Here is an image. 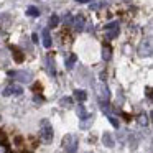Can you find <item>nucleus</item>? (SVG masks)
<instances>
[{
    "label": "nucleus",
    "instance_id": "obj_1",
    "mask_svg": "<svg viewBox=\"0 0 153 153\" xmlns=\"http://www.w3.org/2000/svg\"><path fill=\"white\" fill-rule=\"evenodd\" d=\"M53 137H54V132H53V125L50 123L48 119H43L40 123V138L43 140L45 143H51L53 142Z\"/></svg>",
    "mask_w": 153,
    "mask_h": 153
},
{
    "label": "nucleus",
    "instance_id": "obj_2",
    "mask_svg": "<svg viewBox=\"0 0 153 153\" xmlns=\"http://www.w3.org/2000/svg\"><path fill=\"white\" fill-rule=\"evenodd\" d=\"M77 145H79V138L74 133H68L63 138V148L66 153H76L77 152Z\"/></svg>",
    "mask_w": 153,
    "mask_h": 153
},
{
    "label": "nucleus",
    "instance_id": "obj_3",
    "mask_svg": "<svg viewBox=\"0 0 153 153\" xmlns=\"http://www.w3.org/2000/svg\"><path fill=\"white\" fill-rule=\"evenodd\" d=\"M96 94H97V97H99L100 104H109L110 91H109V87H107V84L104 82V81H99V82L96 84Z\"/></svg>",
    "mask_w": 153,
    "mask_h": 153
},
{
    "label": "nucleus",
    "instance_id": "obj_4",
    "mask_svg": "<svg viewBox=\"0 0 153 153\" xmlns=\"http://www.w3.org/2000/svg\"><path fill=\"white\" fill-rule=\"evenodd\" d=\"M8 76L20 81V82H27V84L33 81V73L31 71H8Z\"/></svg>",
    "mask_w": 153,
    "mask_h": 153
},
{
    "label": "nucleus",
    "instance_id": "obj_5",
    "mask_svg": "<svg viewBox=\"0 0 153 153\" xmlns=\"http://www.w3.org/2000/svg\"><path fill=\"white\" fill-rule=\"evenodd\" d=\"M152 53H153V50H152V40H150V38H146V40H143L142 43H140L138 54L142 58H145V56H152Z\"/></svg>",
    "mask_w": 153,
    "mask_h": 153
},
{
    "label": "nucleus",
    "instance_id": "obj_6",
    "mask_svg": "<svg viewBox=\"0 0 153 153\" xmlns=\"http://www.w3.org/2000/svg\"><path fill=\"white\" fill-rule=\"evenodd\" d=\"M2 94H4L5 97H8V96H22V94H23V87L18 86V84H10L8 87H5Z\"/></svg>",
    "mask_w": 153,
    "mask_h": 153
},
{
    "label": "nucleus",
    "instance_id": "obj_7",
    "mask_svg": "<svg viewBox=\"0 0 153 153\" xmlns=\"http://www.w3.org/2000/svg\"><path fill=\"white\" fill-rule=\"evenodd\" d=\"M12 25V17L8 13L0 15V28L2 30H8V27Z\"/></svg>",
    "mask_w": 153,
    "mask_h": 153
},
{
    "label": "nucleus",
    "instance_id": "obj_8",
    "mask_svg": "<svg viewBox=\"0 0 153 153\" xmlns=\"http://www.w3.org/2000/svg\"><path fill=\"white\" fill-rule=\"evenodd\" d=\"M73 96H74V99H76L77 102H84V100L87 99V92L84 89H74Z\"/></svg>",
    "mask_w": 153,
    "mask_h": 153
},
{
    "label": "nucleus",
    "instance_id": "obj_9",
    "mask_svg": "<svg viewBox=\"0 0 153 153\" xmlns=\"http://www.w3.org/2000/svg\"><path fill=\"white\" fill-rule=\"evenodd\" d=\"M102 142H104V145L109 146V148H112V146L115 145V142H114V137H112V133H110V132H104Z\"/></svg>",
    "mask_w": 153,
    "mask_h": 153
},
{
    "label": "nucleus",
    "instance_id": "obj_10",
    "mask_svg": "<svg viewBox=\"0 0 153 153\" xmlns=\"http://www.w3.org/2000/svg\"><path fill=\"white\" fill-rule=\"evenodd\" d=\"M84 25H86V20H84V17H76V20H74L73 27L76 31H84Z\"/></svg>",
    "mask_w": 153,
    "mask_h": 153
},
{
    "label": "nucleus",
    "instance_id": "obj_11",
    "mask_svg": "<svg viewBox=\"0 0 153 153\" xmlns=\"http://www.w3.org/2000/svg\"><path fill=\"white\" fill-rule=\"evenodd\" d=\"M43 46L45 48H51L53 41H51V35H50V30H43Z\"/></svg>",
    "mask_w": 153,
    "mask_h": 153
},
{
    "label": "nucleus",
    "instance_id": "obj_12",
    "mask_svg": "<svg viewBox=\"0 0 153 153\" xmlns=\"http://www.w3.org/2000/svg\"><path fill=\"white\" fill-rule=\"evenodd\" d=\"M12 51H13V59L17 61V63H23L25 56H23V54H22V51L18 50L17 46H12Z\"/></svg>",
    "mask_w": 153,
    "mask_h": 153
},
{
    "label": "nucleus",
    "instance_id": "obj_13",
    "mask_svg": "<svg viewBox=\"0 0 153 153\" xmlns=\"http://www.w3.org/2000/svg\"><path fill=\"white\" fill-rule=\"evenodd\" d=\"M92 120H94V115H87L86 119H82V122L79 123V127L82 130H86V128H89V125L92 123Z\"/></svg>",
    "mask_w": 153,
    "mask_h": 153
},
{
    "label": "nucleus",
    "instance_id": "obj_14",
    "mask_svg": "<svg viewBox=\"0 0 153 153\" xmlns=\"http://www.w3.org/2000/svg\"><path fill=\"white\" fill-rule=\"evenodd\" d=\"M77 61V56L76 54H69L68 56V59H66V69H73V66H74V63Z\"/></svg>",
    "mask_w": 153,
    "mask_h": 153
},
{
    "label": "nucleus",
    "instance_id": "obj_15",
    "mask_svg": "<svg viewBox=\"0 0 153 153\" xmlns=\"http://www.w3.org/2000/svg\"><path fill=\"white\" fill-rule=\"evenodd\" d=\"M112 50H110V46H104L102 48V59L104 61H109L110 59V56H112Z\"/></svg>",
    "mask_w": 153,
    "mask_h": 153
},
{
    "label": "nucleus",
    "instance_id": "obj_16",
    "mask_svg": "<svg viewBox=\"0 0 153 153\" xmlns=\"http://www.w3.org/2000/svg\"><path fill=\"white\" fill-rule=\"evenodd\" d=\"M105 115H107V117H109V120H110V123H112V125H114V127H115V128H119V120H117V117H115V115H114V114H112V112H107V114H105Z\"/></svg>",
    "mask_w": 153,
    "mask_h": 153
},
{
    "label": "nucleus",
    "instance_id": "obj_17",
    "mask_svg": "<svg viewBox=\"0 0 153 153\" xmlns=\"http://www.w3.org/2000/svg\"><path fill=\"white\" fill-rule=\"evenodd\" d=\"M27 15H30V17H38V15H40V10H38L36 7H33V5H31V7L27 8Z\"/></svg>",
    "mask_w": 153,
    "mask_h": 153
},
{
    "label": "nucleus",
    "instance_id": "obj_18",
    "mask_svg": "<svg viewBox=\"0 0 153 153\" xmlns=\"http://www.w3.org/2000/svg\"><path fill=\"white\" fill-rule=\"evenodd\" d=\"M58 23H59V17L58 15H51L50 17V28H56Z\"/></svg>",
    "mask_w": 153,
    "mask_h": 153
},
{
    "label": "nucleus",
    "instance_id": "obj_19",
    "mask_svg": "<svg viewBox=\"0 0 153 153\" xmlns=\"http://www.w3.org/2000/svg\"><path fill=\"white\" fill-rule=\"evenodd\" d=\"M77 115H79V119H86V117L89 115V114L86 112V107L81 105V104H79V107H77Z\"/></svg>",
    "mask_w": 153,
    "mask_h": 153
},
{
    "label": "nucleus",
    "instance_id": "obj_20",
    "mask_svg": "<svg viewBox=\"0 0 153 153\" xmlns=\"http://www.w3.org/2000/svg\"><path fill=\"white\" fill-rule=\"evenodd\" d=\"M71 104H73V99H71V97H63V99L59 100L61 107H71Z\"/></svg>",
    "mask_w": 153,
    "mask_h": 153
},
{
    "label": "nucleus",
    "instance_id": "obj_21",
    "mask_svg": "<svg viewBox=\"0 0 153 153\" xmlns=\"http://www.w3.org/2000/svg\"><path fill=\"white\" fill-rule=\"evenodd\" d=\"M117 35H119V27H117V28H112V30L107 31V38H109V40H114Z\"/></svg>",
    "mask_w": 153,
    "mask_h": 153
},
{
    "label": "nucleus",
    "instance_id": "obj_22",
    "mask_svg": "<svg viewBox=\"0 0 153 153\" xmlns=\"http://www.w3.org/2000/svg\"><path fill=\"white\" fill-rule=\"evenodd\" d=\"M48 73H50L51 76H54V73H56V71H54V61L51 59V58L48 59Z\"/></svg>",
    "mask_w": 153,
    "mask_h": 153
},
{
    "label": "nucleus",
    "instance_id": "obj_23",
    "mask_svg": "<svg viewBox=\"0 0 153 153\" xmlns=\"http://www.w3.org/2000/svg\"><path fill=\"white\" fill-rule=\"evenodd\" d=\"M117 27H119V22H110V23L105 25V31L112 30V28H117Z\"/></svg>",
    "mask_w": 153,
    "mask_h": 153
},
{
    "label": "nucleus",
    "instance_id": "obj_24",
    "mask_svg": "<svg viewBox=\"0 0 153 153\" xmlns=\"http://www.w3.org/2000/svg\"><path fill=\"white\" fill-rule=\"evenodd\" d=\"M64 25L73 27V17H71V15H66V17H64Z\"/></svg>",
    "mask_w": 153,
    "mask_h": 153
},
{
    "label": "nucleus",
    "instance_id": "obj_25",
    "mask_svg": "<svg viewBox=\"0 0 153 153\" xmlns=\"http://www.w3.org/2000/svg\"><path fill=\"white\" fill-rule=\"evenodd\" d=\"M138 123H140V125H146V123H148V120H146V115H143V114H142V115L138 117Z\"/></svg>",
    "mask_w": 153,
    "mask_h": 153
},
{
    "label": "nucleus",
    "instance_id": "obj_26",
    "mask_svg": "<svg viewBox=\"0 0 153 153\" xmlns=\"http://www.w3.org/2000/svg\"><path fill=\"white\" fill-rule=\"evenodd\" d=\"M31 40H33V43H38V41H40V40H38V35L36 33L31 35Z\"/></svg>",
    "mask_w": 153,
    "mask_h": 153
},
{
    "label": "nucleus",
    "instance_id": "obj_27",
    "mask_svg": "<svg viewBox=\"0 0 153 153\" xmlns=\"http://www.w3.org/2000/svg\"><path fill=\"white\" fill-rule=\"evenodd\" d=\"M0 153H7V146L5 145H0Z\"/></svg>",
    "mask_w": 153,
    "mask_h": 153
},
{
    "label": "nucleus",
    "instance_id": "obj_28",
    "mask_svg": "<svg viewBox=\"0 0 153 153\" xmlns=\"http://www.w3.org/2000/svg\"><path fill=\"white\" fill-rule=\"evenodd\" d=\"M35 102H43V97H38V96H35Z\"/></svg>",
    "mask_w": 153,
    "mask_h": 153
},
{
    "label": "nucleus",
    "instance_id": "obj_29",
    "mask_svg": "<svg viewBox=\"0 0 153 153\" xmlns=\"http://www.w3.org/2000/svg\"><path fill=\"white\" fill-rule=\"evenodd\" d=\"M76 2H77V4H87V2H91V0H76ZM92 2H94V0H92Z\"/></svg>",
    "mask_w": 153,
    "mask_h": 153
},
{
    "label": "nucleus",
    "instance_id": "obj_30",
    "mask_svg": "<svg viewBox=\"0 0 153 153\" xmlns=\"http://www.w3.org/2000/svg\"><path fill=\"white\" fill-rule=\"evenodd\" d=\"M99 7H100V4H94V5H91V8H94V10H97Z\"/></svg>",
    "mask_w": 153,
    "mask_h": 153
},
{
    "label": "nucleus",
    "instance_id": "obj_31",
    "mask_svg": "<svg viewBox=\"0 0 153 153\" xmlns=\"http://www.w3.org/2000/svg\"><path fill=\"white\" fill-rule=\"evenodd\" d=\"M86 153H92V152H86Z\"/></svg>",
    "mask_w": 153,
    "mask_h": 153
},
{
    "label": "nucleus",
    "instance_id": "obj_32",
    "mask_svg": "<svg viewBox=\"0 0 153 153\" xmlns=\"http://www.w3.org/2000/svg\"><path fill=\"white\" fill-rule=\"evenodd\" d=\"M0 120H2V117H0Z\"/></svg>",
    "mask_w": 153,
    "mask_h": 153
}]
</instances>
